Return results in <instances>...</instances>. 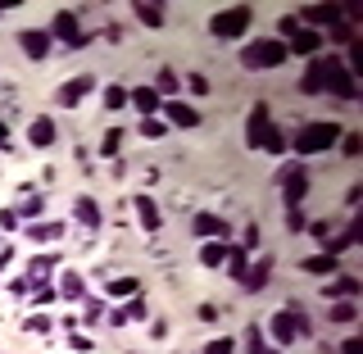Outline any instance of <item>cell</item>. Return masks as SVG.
Wrapping results in <instances>:
<instances>
[{
  "label": "cell",
  "mask_w": 363,
  "mask_h": 354,
  "mask_svg": "<svg viewBox=\"0 0 363 354\" xmlns=\"http://www.w3.org/2000/svg\"><path fill=\"white\" fill-rule=\"evenodd\" d=\"M340 141V123H304L300 136H291L286 145H295V155H323Z\"/></svg>",
  "instance_id": "obj_1"
},
{
  "label": "cell",
  "mask_w": 363,
  "mask_h": 354,
  "mask_svg": "<svg viewBox=\"0 0 363 354\" xmlns=\"http://www.w3.org/2000/svg\"><path fill=\"white\" fill-rule=\"evenodd\" d=\"M323 91H332L336 100H345V105H354V100H359L354 73H350L340 60H332V55H323Z\"/></svg>",
  "instance_id": "obj_2"
},
{
  "label": "cell",
  "mask_w": 363,
  "mask_h": 354,
  "mask_svg": "<svg viewBox=\"0 0 363 354\" xmlns=\"http://www.w3.org/2000/svg\"><path fill=\"white\" fill-rule=\"evenodd\" d=\"M250 18H255V14H250V5H232V9H218V14L209 18V32H213L218 41H236V37H241V32L250 28Z\"/></svg>",
  "instance_id": "obj_3"
},
{
  "label": "cell",
  "mask_w": 363,
  "mask_h": 354,
  "mask_svg": "<svg viewBox=\"0 0 363 354\" xmlns=\"http://www.w3.org/2000/svg\"><path fill=\"white\" fill-rule=\"evenodd\" d=\"M286 60H291V55H286L281 41H250V45H241V64L245 68H277Z\"/></svg>",
  "instance_id": "obj_4"
},
{
  "label": "cell",
  "mask_w": 363,
  "mask_h": 354,
  "mask_svg": "<svg viewBox=\"0 0 363 354\" xmlns=\"http://www.w3.org/2000/svg\"><path fill=\"white\" fill-rule=\"evenodd\" d=\"M268 132H272V114H268V100H255V109H250V118H245V145H250V150H264Z\"/></svg>",
  "instance_id": "obj_5"
},
{
  "label": "cell",
  "mask_w": 363,
  "mask_h": 354,
  "mask_svg": "<svg viewBox=\"0 0 363 354\" xmlns=\"http://www.w3.org/2000/svg\"><path fill=\"white\" fill-rule=\"evenodd\" d=\"M50 41H64V45H86V32H82V23H77L73 9H60V14L50 18Z\"/></svg>",
  "instance_id": "obj_6"
},
{
  "label": "cell",
  "mask_w": 363,
  "mask_h": 354,
  "mask_svg": "<svg viewBox=\"0 0 363 354\" xmlns=\"http://www.w3.org/2000/svg\"><path fill=\"white\" fill-rule=\"evenodd\" d=\"M304 191H309V168L304 164L281 168V200H286V209H295V204L304 200Z\"/></svg>",
  "instance_id": "obj_7"
},
{
  "label": "cell",
  "mask_w": 363,
  "mask_h": 354,
  "mask_svg": "<svg viewBox=\"0 0 363 354\" xmlns=\"http://www.w3.org/2000/svg\"><path fill=\"white\" fill-rule=\"evenodd\" d=\"M150 309H145V295L136 291V295H128V304H123V309H109V318L105 323L109 327H128V323H136V318H145Z\"/></svg>",
  "instance_id": "obj_8"
},
{
  "label": "cell",
  "mask_w": 363,
  "mask_h": 354,
  "mask_svg": "<svg viewBox=\"0 0 363 354\" xmlns=\"http://www.w3.org/2000/svg\"><path fill=\"white\" fill-rule=\"evenodd\" d=\"M281 45H286V55H309V60H313V55L323 50V32H313V28H300L295 37H286Z\"/></svg>",
  "instance_id": "obj_9"
},
{
  "label": "cell",
  "mask_w": 363,
  "mask_h": 354,
  "mask_svg": "<svg viewBox=\"0 0 363 354\" xmlns=\"http://www.w3.org/2000/svg\"><path fill=\"white\" fill-rule=\"evenodd\" d=\"M96 91V77H73V82H64L60 91H55V105H64V109H73L82 96H91Z\"/></svg>",
  "instance_id": "obj_10"
},
{
  "label": "cell",
  "mask_w": 363,
  "mask_h": 354,
  "mask_svg": "<svg viewBox=\"0 0 363 354\" xmlns=\"http://www.w3.org/2000/svg\"><path fill=\"white\" fill-rule=\"evenodd\" d=\"M191 232H196L200 241H223V236H227V223L218 219V214H196V219H191Z\"/></svg>",
  "instance_id": "obj_11"
},
{
  "label": "cell",
  "mask_w": 363,
  "mask_h": 354,
  "mask_svg": "<svg viewBox=\"0 0 363 354\" xmlns=\"http://www.w3.org/2000/svg\"><path fill=\"white\" fill-rule=\"evenodd\" d=\"M268 277H272V255H264V259H259V264H255V268H245V277H241V287H245L250 295H259V291H264V287H268Z\"/></svg>",
  "instance_id": "obj_12"
},
{
  "label": "cell",
  "mask_w": 363,
  "mask_h": 354,
  "mask_svg": "<svg viewBox=\"0 0 363 354\" xmlns=\"http://www.w3.org/2000/svg\"><path fill=\"white\" fill-rule=\"evenodd\" d=\"M128 105L141 109V118H155V109H164V100L155 96V87H132L128 91Z\"/></svg>",
  "instance_id": "obj_13"
},
{
  "label": "cell",
  "mask_w": 363,
  "mask_h": 354,
  "mask_svg": "<svg viewBox=\"0 0 363 354\" xmlns=\"http://www.w3.org/2000/svg\"><path fill=\"white\" fill-rule=\"evenodd\" d=\"M132 209H136V223L145 227V232H159V223H164V214H159V204L150 196H136L132 200Z\"/></svg>",
  "instance_id": "obj_14"
},
{
  "label": "cell",
  "mask_w": 363,
  "mask_h": 354,
  "mask_svg": "<svg viewBox=\"0 0 363 354\" xmlns=\"http://www.w3.org/2000/svg\"><path fill=\"white\" fill-rule=\"evenodd\" d=\"M41 209H45V196H41V191H23V196H18V204H14V214H18V223L23 219H28V223H37L41 219Z\"/></svg>",
  "instance_id": "obj_15"
},
{
  "label": "cell",
  "mask_w": 363,
  "mask_h": 354,
  "mask_svg": "<svg viewBox=\"0 0 363 354\" xmlns=\"http://www.w3.org/2000/svg\"><path fill=\"white\" fill-rule=\"evenodd\" d=\"M268 332H272V341H277V345H291L295 336V314L291 309H281V314H272V323H268Z\"/></svg>",
  "instance_id": "obj_16"
},
{
  "label": "cell",
  "mask_w": 363,
  "mask_h": 354,
  "mask_svg": "<svg viewBox=\"0 0 363 354\" xmlns=\"http://www.w3.org/2000/svg\"><path fill=\"white\" fill-rule=\"evenodd\" d=\"M28 141L37 145V150H45V145H55V118H45V114H37V118L28 123Z\"/></svg>",
  "instance_id": "obj_17"
},
{
  "label": "cell",
  "mask_w": 363,
  "mask_h": 354,
  "mask_svg": "<svg viewBox=\"0 0 363 354\" xmlns=\"http://www.w3.org/2000/svg\"><path fill=\"white\" fill-rule=\"evenodd\" d=\"M18 45H23V55H28V60H45V50H50V32H23L18 37Z\"/></svg>",
  "instance_id": "obj_18"
},
{
  "label": "cell",
  "mask_w": 363,
  "mask_h": 354,
  "mask_svg": "<svg viewBox=\"0 0 363 354\" xmlns=\"http://www.w3.org/2000/svg\"><path fill=\"white\" fill-rule=\"evenodd\" d=\"M164 114H168V123H177V128H196L200 123V109L182 105V100H164Z\"/></svg>",
  "instance_id": "obj_19"
},
{
  "label": "cell",
  "mask_w": 363,
  "mask_h": 354,
  "mask_svg": "<svg viewBox=\"0 0 363 354\" xmlns=\"http://www.w3.org/2000/svg\"><path fill=\"white\" fill-rule=\"evenodd\" d=\"M363 287H359V277H336V282H327V287H323V295H327V300H354V295H359Z\"/></svg>",
  "instance_id": "obj_20"
},
{
  "label": "cell",
  "mask_w": 363,
  "mask_h": 354,
  "mask_svg": "<svg viewBox=\"0 0 363 354\" xmlns=\"http://www.w3.org/2000/svg\"><path fill=\"white\" fill-rule=\"evenodd\" d=\"M73 219L86 227V232H96L100 227V204L91 200V196H77V204H73Z\"/></svg>",
  "instance_id": "obj_21"
},
{
  "label": "cell",
  "mask_w": 363,
  "mask_h": 354,
  "mask_svg": "<svg viewBox=\"0 0 363 354\" xmlns=\"http://www.w3.org/2000/svg\"><path fill=\"white\" fill-rule=\"evenodd\" d=\"M300 268L309 272V277H332V272L340 268V259H336V255H327V250H323V255H309V259H304Z\"/></svg>",
  "instance_id": "obj_22"
},
{
  "label": "cell",
  "mask_w": 363,
  "mask_h": 354,
  "mask_svg": "<svg viewBox=\"0 0 363 354\" xmlns=\"http://www.w3.org/2000/svg\"><path fill=\"white\" fill-rule=\"evenodd\" d=\"M55 268H60V259H55V255H37V259H32V264H28V272H23V277H28L32 287H41V282L50 277Z\"/></svg>",
  "instance_id": "obj_23"
},
{
  "label": "cell",
  "mask_w": 363,
  "mask_h": 354,
  "mask_svg": "<svg viewBox=\"0 0 363 354\" xmlns=\"http://www.w3.org/2000/svg\"><path fill=\"white\" fill-rule=\"evenodd\" d=\"M304 18L318 23V28H336V23L345 18V14H340L336 5H309V9H304ZM318 28H313V32H318Z\"/></svg>",
  "instance_id": "obj_24"
},
{
  "label": "cell",
  "mask_w": 363,
  "mask_h": 354,
  "mask_svg": "<svg viewBox=\"0 0 363 354\" xmlns=\"http://www.w3.org/2000/svg\"><path fill=\"white\" fill-rule=\"evenodd\" d=\"M300 91L304 96H318V91H323V55L309 60V68H304V77H300Z\"/></svg>",
  "instance_id": "obj_25"
},
{
  "label": "cell",
  "mask_w": 363,
  "mask_h": 354,
  "mask_svg": "<svg viewBox=\"0 0 363 354\" xmlns=\"http://www.w3.org/2000/svg\"><path fill=\"white\" fill-rule=\"evenodd\" d=\"M223 268L232 272L236 282H241V277H245V268H250V250H245V245H227V264H223Z\"/></svg>",
  "instance_id": "obj_26"
},
{
  "label": "cell",
  "mask_w": 363,
  "mask_h": 354,
  "mask_svg": "<svg viewBox=\"0 0 363 354\" xmlns=\"http://www.w3.org/2000/svg\"><path fill=\"white\" fill-rule=\"evenodd\" d=\"M64 236V223H28V241H60Z\"/></svg>",
  "instance_id": "obj_27"
},
{
  "label": "cell",
  "mask_w": 363,
  "mask_h": 354,
  "mask_svg": "<svg viewBox=\"0 0 363 354\" xmlns=\"http://www.w3.org/2000/svg\"><path fill=\"white\" fill-rule=\"evenodd\" d=\"M177 87H182V77L164 64V68H159V77H155V96L159 100H164V96H177Z\"/></svg>",
  "instance_id": "obj_28"
},
{
  "label": "cell",
  "mask_w": 363,
  "mask_h": 354,
  "mask_svg": "<svg viewBox=\"0 0 363 354\" xmlns=\"http://www.w3.org/2000/svg\"><path fill=\"white\" fill-rule=\"evenodd\" d=\"M200 264H204V268H223V264H227V245H223V241L200 245Z\"/></svg>",
  "instance_id": "obj_29"
},
{
  "label": "cell",
  "mask_w": 363,
  "mask_h": 354,
  "mask_svg": "<svg viewBox=\"0 0 363 354\" xmlns=\"http://www.w3.org/2000/svg\"><path fill=\"white\" fill-rule=\"evenodd\" d=\"M141 291V282L136 277H113V282H105V295L109 300H123V295H136Z\"/></svg>",
  "instance_id": "obj_30"
},
{
  "label": "cell",
  "mask_w": 363,
  "mask_h": 354,
  "mask_svg": "<svg viewBox=\"0 0 363 354\" xmlns=\"http://www.w3.org/2000/svg\"><path fill=\"white\" fill-rule=\"evenodd\" d=\"M55 291H60L64 300H82V295H86V287H82V277H77V272H64V277H60V287H55Z\"/></svg>",
  "instance_id": "obj_31"
},
{
  "label": "cell",
  "mask_w": 363,
  "mask_h": 354,
  "mask_svg": "<svg viewBox=\"0 0 363 354\" xmlns=\"http://www.w3.org/2000/svg\"><path fill=\"white\" fill-rule=\"evenodd\" d=\"M136 18H141L145 28H164V9H159V5H145V0L136 5Z\"/></svg>",
  "instance_id": "obj_32"
},
{
  "label": "cell",
  "mask_w": 363,
  "mask_h": 354,
  "mask_svg": "<svg viewBox=\"0 0 363 354\" xmlns=\"http://www.w3.org/2000/svg\"><path fill=\"white\" fill-rule=\"evenodd\" d=\"M354 318H359L354 314V300H336L332 314H327V323H354Z\"/></svg>",
  "instance_id": "obj_33"
},
{
  "label": "cell",
  "mask_w": 363,
  "mask_h": 354,
  "mask_svg": "<svg viewBox=\"0 0 363 354\" xmlns=\"http://www.w3.org/2000/svg\"><path fill=\"white\" fill-rule=\"evenodd\" d=\"M340 150H345L350 159H359L363 155V136L359 132H340Z\"/></svg>",
  "instance_id": "obj_34"
},
{
  "label": "cell",
  "mask_w": 363,
  "mask_h": 354,
  "mask_svg": "<svg viewBox=\"0 0 363 354\" xmlns=\"http://www.w3.org/2000/svg\"><path fill=\"white\" fill-rule=\"evenodd\" d=\"M118 145H123V132H118V128H109V132H105V141H100V155L113 159V155H118Z\"/></svg>",
  "instance_id": "obj_35"
},
{
  "label": "cell",
  "mask_w": 363,
  "mask_h": 354,
  "mask_svg": "<svg viewBox=\"0 0 363 354\" xmlns=\"http://www.w3.org/2000/svg\"><path fill=\"white\" fill-rule=\"evenodd\" d=\"M264 150H268V155H286V132L272 128V132H268V141H264Z\"/></svg>",
  "instance_id": "obj_36"
},
{
  "label": "cell",
  "mask_w": 363,
  "mask_h": 354,
  "mask_svg": "<svg viewBox=\"0 0 363 354\" xmlns=\"http://www.w3.org/2000/svg\"><path fill=\"white\" fill-rule=\"evenodd\" d=\"M128 105V87H105V109H123Z\"/></svg>",
  "instance_id": "obj_37"
},
{
  "label": "cell",
  "mask_w": 363,
  "mask_h": 354,
  "mask_svg": "<svg viewBox=\"0 0 363 354\" xmlns=\"http://www.w3.org/2000/svg\"><path fill=\"white\" fill-rule=\"evenodd\" d=\"M141 136H145V141H159V136H168V128L159 118H141Z\"/></svg>",
  "instance_id": "obj_38"
},
{
  "label": "cell",
  "mask_w": 363,
  "mask_h": 354,
  "mask_svg": "<svg viewBox=\"0 0 363 354\" xmlns=\"http://www.w3.org/2000/svg\"><path fill=\"white\" fill-rule=\"evenodd\" d=\"M332 37H336L340 45H350V41H354V23H350V18H340L336 28H332Z\"/></svg>",
  "instance_id": "obj_39"
},
{
  "label": "cell",
  "mask_w": 363,
  "mask_h": 354,
  "mask_svg": "<svg viewBox=\"0 0 363 354\" xmlns=\"http://www.w3.org/2000/svg\"><path fill=\"white\" fill-rule=\"evenodd\" d=\"M309 236H313V241H332V236H336V227L327 223V219H323V223H309Z\"/></svg>",
  "instance_id": "obj_40"
},
{
  "label": "cell",
  "mask_w": 363,
  "mask_h": 354,
  "mask_svg": "<svg viewBox=\"0 0 363 354\" xmlns=\"http://www.w3.org/2000/svg\"><path fill=\"white\" fill-rule=\"evenodd\" d=\"M304 227H309V219L300 214V204H295V209H286V232H304Z\"/></svg>",
  "instance_id": "obj_41"
},
{
  "label": "cell",
  "mask_w": 363,
  "mask_h": 354,
  "mask_svg": "<svg viewBox=\"0 0 363 354\" xmlns=\"http://www.w3.org/2000/svg\"><path fill=\"white\" fill-rule=\"evenodd\" d=\"M23 332H50V318H45V314H32V318H23Z\"/></svg>",
  "instance_id": "obj_42"
},
{
  "label": "cell",
  "mask_w": 363,
  "mask_h": 354,
  "mask_svg": "<svg viewBox=\"0 0 363 354\" xmlns=\"http://www.w3.org/2000/svg\"><path fill=\"white\" fill-rule=\"evenodd\" d=\"M340 64H345L350 73H359V68H363V45H359V41H350V60H340Z\"/></svg>",
  "instance_id": "obj_43"
},
{
  "label": "cell",
  "mask_w": 363,
  "mask_h": 354,
  "mask_svg": "<svg viewBox=\"0 0 363 354\" xmlns=\"http://www.w3.org/2000/svg\"><path fill=\"white\" fill-rule=\"evenodd\" d=\"M232 350H236L232 336H218V341H209V345H204V354H232Z\"/></svg>",
  "instance_id": "obj_44"
},
{
  "label": "cell",
  "mask_w": 363,
  "mask_h": 354,
  "mask_svg": "<svg viewBox=\"0 0 363 354\" xmlns=\"http://www.w3.org/2000/svg\"><path fill=\"white\" fill-rule=\"evenodd\" d=\"M277 32H281L277 41H286V37H295V32H300V18H295V14H286V18L277 23Z\"/></svg>",
  "instance_id": "obj_45"
},
{
  "label": "cell",
  "mask_w": 363,
  "mask_h": 354,
  "mask_svg": "<svg viewBox=\"0 0 363 354\" xmlns=\"http://www.w3.org/2000/svg\"><path fill=\"white\" fill-rule=\"evenodd\" d=\"M245 345H250V354H264V332H259V327H250V332H245Z\"/></svg>",
  "instance_id": "obj_46"
},
{
  "label": "cell",
  "mask_w": 363,
  "mask_h": 354,
  "mask_svg": "<svg viewBox=\"0 0 363 354\" xmlns=\"http://www.w3.org/2000/svg\"><path fill=\"white\" fill-rule=\"evenodd\" d=\"M55 295H60V291H55V287H45V282H41V287H32V300H37V304H50Z\"/></svg>",
  "instance_id": "obj_47"
},
{
  "label": "cell",
  "mask_w": 363,
  "mask_h": 354,
  "mask_svg": "<svg viewBox=\"0 0 363 354\" xmlns=\"http://www.w3.org/2000/svg\"><path fill=\"white\" fill-rule=\"evenodd\" d=\"M18 227V214L14 209H0V232H14Z\"/></svg>",
  "instance_id": "obj_48"
},
{
  "label": "cell",
  "mask_w": 363,
  "mask_h": 354,
  "mask_svg": "<svg viewBox=\"0 0 363 354\" xmlns=\"http://www.w3.org/2000/svg\"><path fill=\"white\" fill-rule=\"evenodd\" d=\"M100 318H105V304H100V300H86V323H100Z\"/></svg>",
  "instance_id": "obj_49"
},
{
  "label": "cell",
  "mask_w": 363,
  "mask_h": 354,
  "mask_svg": "<svg viewBox=\"0 0 363 354\" xmlns=\"http://www.w3.org/2000/svg\"><path fill=\"white\" fill-rule=\"evenodd\" d=\"M259 241H264V236H259V223H250V227H245V241H241V245H245V250H255Z\"/></svg>",
  "instance_id": "obj_50"
},
{
  "label": "cell",
  "mask_w": 363,
  "mask_h": 354,
  "mask_svg": "<svg viewBox=\"0 0 363 354\" xmlns=\"http://www.w3.org/2000/svg\"><path fill=\"white\" fill-rule=\"evenodd\" d=\"M186 87H191V91H196V96H209V82H204V77H200V73H191V77H186Z\"/></svg>",
  "instance_id": "obj_51"
},
{
  "label": "cell",
  "mask_w": 363,
  "mask_h": 354,
  "mask_svg": "<svg viewBox=\"0 0 363 354\" xmlns=\"http://www.w3.org/2000/svg\"><path fill=\"white\" fill-rule=\"evenodd\" d=\"M340 354H363V341H359V336H350L345 345H340Z\"/></svg>",
  "instance_id": "obj_52"
},
{
  "label": "cell",
  "mask_w": 363,
  "mask_h": 354,
  "mask_svg": "<svg viewBox=\"0 0 363 354\" xmlns=\"http://www.w3.org/2000/svg\"><path fill=\"white\" fill-rule=\"evenodd\" d=\"M9 145V128H5V118H0V150Z\"/></svg>",
  "instance_id": "obj_53"
},
{
  "label": "cell",
  "mask_w": 363,
  "mask_h": 354,
  "mask_svg": "<svg viewBox=\"0 0 363 354\" xmlns=\"http://www.w3.org/2000/svg\"><path fill=\"white\" fill-rule=\"evenodd\" d=\"M264 354H281V345H277V350H264Z\"/></svg>",
  "instance_id": "obj_54"
}]
</instances>
